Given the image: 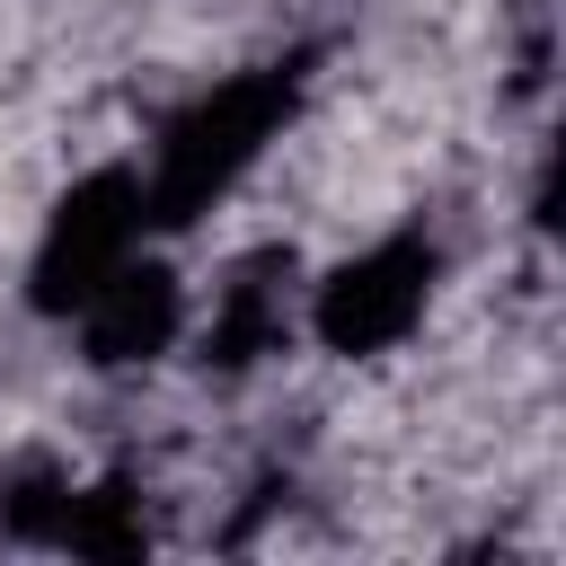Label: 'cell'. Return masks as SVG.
Segmentation results:
<instances>
[{"label": "cell", "mask_w": 566, "mask_h": 566, "mask_svg": "<svg viewBox=\"0 0 566 566\" xmlns=\"http://www.w3.org/2000/svg\"><path fill=\"white\" fill-rule=\"evenodd\" d=\"M292 106H301V62H265V71L212 80L195 106H177L168 133H159V150H150V177H142L150 221L186 230L195 212H212L265 159V142L292 124Z\"/></svg>", "instance_id": "1"}, {"label": "cell", "mask_w": 566, "mask_h": 566, "mask_svg": "<svg viewBox=\"0 0 566 566\" xmlns=\"http://www.w3.org/2000/svg\"><path fill=\"white\" fill-rule=\"evenodd\" d=\"M142 221H150L142 177H133V168H88V177L53 203V221H44V239H35L27 301H35L44 318H71V310H80V301L133 256Z\"/></svg>", "instance_id": "2"}, {"label": "cell", "mask_w": 566, "mask_h": 566, "mask_svg": "<svg viewBox=\"0 0 566 566\" xmlns=\"http://www.w3.org/2000/svg\"><path fill=\"white\" fill-rule=\"evenodd\" d=\"M424 301H433V248L424 239H380V248L345 256L310 292V336L327 354H345V363L354 354H389V345L416 336Z\"/></svg>", "instance_id": "3"}, {"label": "cell", "mask_w": 566, "mask_h": 566, "mask_svg": "<svg viewBox=\"0 0 566 566\" xmlns=\"http://www.w3.org/2000/svg\"><path fill=\"white\" fill-rule=\"evenodd\" d=\"M71 318H80V354H88L97 371H133V363H159V354L177 345L186 292H177L168 265H133V256H124Z\"/></svg>", "instance_id": "4"}, {"label": "cell", "mask_w": 566, "mask_h": 566, "mask_svg": "<svg viewBox=\"0 0 566 566\" xmlns=\"http://www.w3.org/2000/svg\"><path fill=\"white\" fill-rule=\"evenodd\" d=\"M283 283H292V256H283V248L230 265V283H221V301H212V327H203V363L248 371L256 354H274L283 327H292V318H283Z\"/></svg>", "instance_id": "5"}, {"label": "cell", "mask_w": 566, "mask_h": 566, "mask_svg": "<svg viewBox=\"0 0 566 566\" xmlns=\"http://www.w3.org/2000/svg\"><path fill=\"white\" fill-rule=\"evenodd\" d=\"M53 548H71V557H106V566H124V557H142V548H150V522H142V495H133L124 478H106V486H88V495H71V504H62V531H53Z\"/></svg>", "instance_id": "6"}]
</instances>
